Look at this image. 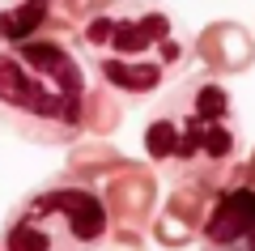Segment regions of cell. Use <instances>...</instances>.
<instances>
[{
	"label": "cell",
	"instance_id": "cell-5",
	"mask_svg": "<svg viewBox=\"0 0 255 251\" xmlns=\"http://www.w3.org/2000/svg\"><path fill=\"white\" fill-rule=\"evenodd\" d=\"M64 171L85 179L102 196L111 230H145L149 234V222H153L157 205H162V196H157V171L149 162H136L128 153H119L111 141L85 136V141L68 145Z\"/></svg>",
	"mask_w": 255,
	"mask_h": 251
},
{
	"label": "cell",
	"instance_id": "cell-11",
	"mask_svg": "<svg viewBox=\"0 0 255 251\" xmlns=\"http://www.w3.org/2000/svg\"><path fill=\"white\" fill-rule=\"evenodd\" d=\"M102 251H149V234L145 230H111Z\"/></svg>",
	"mask_w": 255,
	"mask_h": 251
},
{
	"label": "cell",
	"instance_id": "cell-1",
	"mask_svg": "<svg viewBox=\"0 0 255 251\" xmlns=\"http://www.w3.org/2000/svg\"><path fill=\"white\" fill-rule=\"evenodd\" d=\"M124 102L90 77L64 30H38L0 47V124L17 141L43 149L98 136L107 141L124 124Z\"/></svg>",
	"mask_w": 255,
	"mask_h": 251
},
{
	"label": "cell",
	"instance_id": "cell-9",
	"mask_svg": "<svg viewBox=\"0 0 255 251\" xmlns=\"http://www.w3.org/2000/svg\"><path fill=\"white\" fill-rule=\"evenodd\" d=\"M51 26V0H0V47Z\"/></svg>",
	"mask_w": 255,
	"mask_h": 251
},
{
	"label": "cell",
	"instance_id": "cell-10",
	"mask_svg": "<svg viewBox=\"0 0 255 251\" xmlns=\"http://www.w3.org/2000/svg\"><path fill=\"white\" fill-rule=\"evenodd\" d=\"M107 0H51V30H64V34H73L85 17L102 9Z\"/></svg>",
	"mask_w": 255,
	"mask_h": 251
},
{
	"label": "cell",
	"instance_id": "cell-7",
	"mask_svg": "<svg viewBox=\"0 0 255 251\" xmlns=\"http://www.w3.org/2000/svg\"><path fill=\"white\" fill-rule=\"evenodd\" d=\"M217 192H221L217 183H170V196L157 205L153 222H149V239L170 247V251L196 247Z\"/></svg>",
	"mask_w": 255,
	"mask_h": 251
},
{
	"label": "cell",
	"instance_id": "cell-2",
	"mask_svg": "<svg viewBox=\"0 0 255 251\" xmlns=\"http://www.w3.org/2000/svg\"><path fill=\"white\" fill-rule=\"evenodd\" d=\"M68 38L90 77L124 107L166 94L191 64V47L174 13L157 0H107Z\"/></svg>",
	"mask_w": 255,
	"mask_h": 251
},
{
	"label": "cell",
	"instance_id": "cell-4",
	"mask_svg": "<svg viewBox=\"0 0 255 251\" xmlns=\"http://www.w3.org/2000/svg\"><path fill=\"white\" fill-rule=\"evenodd\" d=\"M111 217L85 179L60 171L4 213L0 251H102Z\"/></svg>",
	"mask_w": 255,
	"mask_h": 251
},
{
	"label": "cell",
	"instance_id": "cell-3",
	"mask_svg": "<svg viewBox=\"0 0 255 251\" xmlns=\"http://www.w3.org/2000/svg\"><path fill=\"white\" fill-rule=\"evenodd\" d=\"M243 149L238 111L221 77H179L145 115V162L170 183H226Z\"/></svg>",
	"mask_w": 255,
	"mask_h": 251
},
{
	"label": "cell",
	"instance_id": "cell-6",
	"mask_svg": "<svg viewBox=\"0 0 255 251\" xmlns=\"http://www.w3.org/2000/svg\"><path fill=\"white\" fill-rule=\"evenodd\" d=\"M200 251H255V188L238 179V166L209 205Z\"/></svg>",
	"mask_w": 255,
	"mask_h": 251
},
{
	"label": "cell",
	"instance_id": "cell-12",
	"mask_svg": "<svg viewBox=\"0 0 255 251\" xmlns=\"http://www.w3.org/2000/svg\"><path fill=\"white\" fill-rule=\"evenodd\" d=\"M238 179H243V183H247V188H255V149H251V153H247V158H243V162H238Z\"/></svg>",
	"mask_w": 255,
	"mask_h": 251
},
{
	"label": "cell",
	"instance_id": "cell-8",
	"mask_svg": "<svg viewBox=\"0 0 255 251\" xmlns=\"http://www.w3.org/2000/svg\"><path fill=\"white\" fill-rule=\"evenodd\" d=\"M191 55L213 77H238V72H247L255 64V34L243 21H230V17L209 21L191 43Z\"/></svg>",
	"mask_w": 255,
	"mask_h": 251
}]
</instances>
